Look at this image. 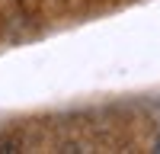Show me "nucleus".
Listing matches in <instances>:
<instances>
[]
</instances>
